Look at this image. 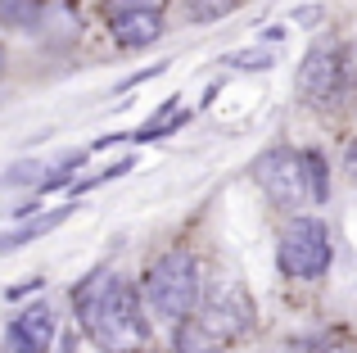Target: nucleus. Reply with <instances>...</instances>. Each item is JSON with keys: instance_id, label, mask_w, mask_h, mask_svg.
Instances as JSON below:
<instances>
[{"instance_id": "9b49d317", "label": "nucleus", "mask_w": 357, "mask_h": 353, "mask_svg": "<svg viewBox=\"0 0 357 353\" xmlns=\"http://www.w3.org/2000/svg\"><path fill=\"white\" fill-rule=\"evenodd\" d=\"M185 9H190L195 23H218L236 9V0H185Z\"/></svg>"}, {"instance_id": "6e6552de", "label": "nucleus", "mask_w": 357, "mask_h": 353, "mask_svg": "<svg viewBox=\"0 0 357 353\" xmlns=\"http://www.w3.org/2000/svg\"><path fill=\"white\" fill-rule=\"evenodd\" d=\"M109 27H114V41L127 45V50H136V45H149V41H158V36H163V18H158L154 5L109 18Z\"/></svg>"}, {"instance_id": "39448f33", "label": "nucleus", "mask_w": 357, "mask_h": 353, "mask_svg": "<svg viewBox=\"0 0 357 353\" xmlns=\"http://www.w3.org/2000/svg\"><path fill=\"white\" fill-rule=\"evenodd\" d=\"M199 326L208 331L213 340H231V336H244L253 326V299L244 294L240 281L231 276H218L208 285V294L199 299Z\"/></svg>"}, {"instance_id": "1a4fd4ad", "label": "nucleus", "mask_w": 357, "mask_h": 353, "mask_svg": "<svg viewBox=\"0 0 357 353\" xmlns=\"http://www.w3.org/2000/svg\"><path fill=\"white\" fill-rule=\"evenodd\" d=\"M73 209H77V200H73V204H63V209H54V213H45L41 222H27V227H14V231H9V236H0V254H14V249L32 245L36 236H45V231H54V227H59V222L68 218Z\"/></svg>"}, {"instance_id": "2eb2a0df", "label": "nucleus", "mask_w": 357, "mask_h": 353, "mask_svg": "<svg viewBox=\"0 0 357 353\" xmlns=\"http://www.w3.org/2000/svg\"><path fill=\"white\" fill-rule=\"evenodd\" d=\"M145 5H154V0H105V14L118 18V14H131V9H145Z\"/></svg>"}, {"instance_id": "423d86ee", "label": "nucleus", "mask_w": 357, "mask_h": 353, "mask_svg": "<svg viewBox=\"0 0 357 353\" xmlns=\"http://www.w3.org/2000/svg\"><path fill=\"white\" fill-rule=\"evenodd\" d=\"M340 87H344V50L340 45H312L303 54V63H298V91H303V100L321 105Z\"/></svg>"}, {"instance_id": "ddd939ff", "label": "nucleus", "mask_w": 357, "mask_h": 353, "mask_svg": "<svg viewBox=\"0 0 357 353\" xmlns=\"http://www.w3.org/2000/svg\"><path fill=\"white\" fill-rule=\"evenodd\" d=\"M199 336H208V331L181 317V322H176V353H204V349H199Z\"/></svg>"}, {"instance_id": "f03ea898", "label": "nucleus", "mask_w": 357, "mask_h": 353, "mask_svg": "<svg viewBox=\"0 0 357 353\" xmlns=\"http://www.w3.org/2000/svg\"><path fill=\"white\" fill-rule=\"evenodd\" d=\"M145 294H149L158 317L181 322L199 303V263H195V254H185V249L158 254L145 272Z\"/></svg>"}, {"instance_id": "f8f14e48", "label": "nucleus", "mask_w": 357, "mask_h": 353, "mask_svg": "<svg viewBox=\"0 0 357 353\" xmlns=\"http://www.w3.org/2000/svg\"><path fill=\"white\" fill-rule=\"evenodd\" d=\"M307 154V186H312V204L331 200V186H326V159L317 150H303Z\"/></svg>"}, {"instance_id": "a211bd4d", "label": "nucleus", "mask_w": 357, "mask_h": 353, "mask_svg": "<svg viewBox=\"0 0 357 353\" xmlns=\"http://www.w3.org/2000/svg\"><path fill=\"white\" fill-rule=\"evenodd\" d=\"M0 68H5V50H0Z\"/></svg>"}, {"instance_id": "20e7f679", "label": "nucleus", "mask_w": 357, "mask_h": 353, "mask_svg": "<svg viewBox=\"0 0 357 353\" xmlns=\"http://www.w3.org/2000/svg\"><path fill=\"white\" fill-rule=\"evenodd\" d=\"M253 181L267 190V200L285 204V209L312 200V186H307V154L289 150V145H276V150L258 154V163H253Z\"/></svg>"}, {"instance_id": "4468645a", "label": "nucleus", "mask_w": 357, "mask_h": 353, "mask_svg": "<svg viewBox=\"0 0 357 353\" xmlns=\"http://www.w3.org/2000/svg\"><path fill=\"white\" fill-rule=\"evenodd\" d=\"M227 63H236V68H271L276 54H271V50H236Z\"/></svg>"}, {"instance_id": "7ed1b4c3", "label": "nucleus", "mask_w": 357, "mask_h": 353, "mask_svg": "<svg viewBox=\"0 0 357 353\" xmlns=\"http://www.w3.org/2000/svg\"><path fill=\"white\" fill-rule=\"evenodd\" d=\"M331 267V231L317 218H294L280 231V272L298 281H317Z\"/></svg>"}, {"instance_id": "f257e3e1", "label": "nucleus", "mask_w": 357, "mask_h": 353, "mask_svg": "<svg viewBox=\"0 0 357 353\" xmlns=\"http://www.w3.org/2000/svg\"><path fill=\"white\" fill-rule=\"evenodd\" d=\"M86 326L91 345H100L105 353H136L149 345V322L140 308V294L127 281H118L114 272H96L91 281H82L73 290Z\"/></svg>"}, {"instance_id": "9d476101", "label": "nucleus", "mask_w": 357, "mask_h": 353, "mask_svg": "<svg viewBox=\"0 0 357 353\" xmlns=\"http://www.w3.org/2000/svg\"><path fill=\"white\" fill-rule=\"evenodd\" d=\"M41 14V0H0V23L5 27H32Z\"/></svg>"}, {"instance_id": "dca6fc26", "label": "nucleus", "mask_w": 357, "mask_h": 353, "mask_svg": "<svg viewBox=\"0 0 357 353\" xmlns=\"http://www.w3.org/2000/svg\"><path fill=\"white\" fill-rule=\"evenodd\" d=\"M344 168H349V176H353V181H357V136H353L349 154H344Z\"/></svg>"}, {"instance_id": "f3484780", "label": "nucleus", "mask_w": 357, "mask_h": 353, "mask_svg": "<svg viewBox=\"0 0 357 353\" xmlns=\"http://www.w3.org/2000/svg\"><path fill=\"white\" fill-rule=\"evenodd\" d=\"M312 353H344V349H340V345H317Z\"/></svg>"}, {"instance_id": "0eeeda50", "label": "nucleus", "mask_w": 357, "mask_h": 353, "mask_svg": "<svg viewBox=\"0 0 357 353\" xmlns=\"http://www.w3.org/2000/svg\"><path fill=\"white\" fill-rule=\"evenodd\" d=\"M9 340H14V345L36 349V353L50 349V340H54V313H50V303H27V308L14 317V326H9Z\"/></svg>"}]
</instances>
